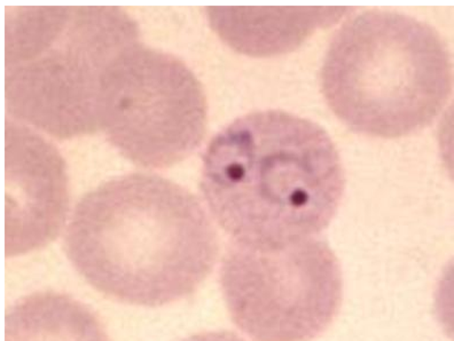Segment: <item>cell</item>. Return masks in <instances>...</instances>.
Masks as SVG:
<instances>
[{
    "mask_svg": "<svg viewBox=\"0 0 454 341\" xmlns=\"http://www.w3.org/2000/svg\"><path fill=\"white\" fill-rule=\"evenodd\" d=\"M65 250L101 295L156 308L197 292L219 248L216 229L193 194L160 175L131 174L80 199Z\"/></svg>",
    "mask_w": 454,
    "mask_h": 341,
    "instance_id": "1",
    "label": "cell"
},
{
    "mask_svg": "<svg viewBox=\"0 0 454 341\" xmlns=\"http://www.w3.org/2000/svg\"><path fill=\"white\" fill-rule=\"evenodd\" d=\"M344 172L330 136L283 111L248 113L210 141L201 190L234 243L280 248L326 229L342 199Z\"/></svg>",
    "mask_w": 454,
    "mask_h": 341,
    "instance_id": "2",
    "label": "cell"
},
{
    "mask_svg": "<svg viewBox=\"0 0 454 341\" xmlns=\"http://www.w3.org/2000/svg\"><path fill=\"white\" fill-rule=\"evenodd\" d=\"M140 43L116 6H21L6 13L7 112L59 140L100 131L105 74Z\"/></svg>",
    "mask_w": 454,
    "mask_h": 341,
    "instance_id": "3",
    "label": "cell"
},
{
    "mask_svg": "<svg viewBox=\"0 0 454 341\" xmlns=\"http://www.w3.org/2000/svg\"><path fill=\"white\" fill-rule=\"evenodd\" d=\"M452 78L448 47L432 26L379 10L340 27L320 72L334 115L352 132L381 139L432 125L449 100Z\"/></svg>",
    "mask_w": 454,
    "mask_h": 341,
    "instance_id": "4",
    "label": "cell"
},
{
    "mask_svg": "<svg viewBox=\"0 0 454 341\" xmlns=\"http://www.w3.org/2000/svg\"><path fill=\"white\" fill-rule=\"evenodd\" d=\"M221 284L234 324L255 340L315 338L342 303L338 258L315 237L275 249L233 242L223 259Z\"/></svg>",
    "mask_w": 454,
    "mask_h": 341,
    "instance_id": "5",
    "label": "cell"
},
{
    "mask_svg": "<svg viewBox=\"0 0 454 341\" xmlns=\"http://www.w3.org/2000/svg\"><path fill=\"white\" fill-rule=\"evenodd\" d=\"M99 120L109 143L136 166L174 167L205 139V89L178 58L140 42L105 74Z\"/></svg>",
    "mask_w": 454,
    "mask_h": 341,
    "instance_id": "6",
    "label": "cell"
},
{
    "mask_svg": "<svg viewBox=\"0 0 454 341\" xmlns=\"http://www.w3.org/2000/svg\"><path fill=\"white\" fill-rule=\"evenodd\" d=\"M68 210V174L60 152L30 128L7 120L6 257L56 240Z\"/></svg>",
    "mask_w": 454,
    "mask_h": 341,
    "instance_id": "7",
    "label": "cell"
},
{
    "mask_svg": "<svg viewBox=\"0 0 454 341\" xmlns=\"http://www.w3.org/2000/svg\"><path fill=\"white\" fill-rule=\"evenodd\" d=\"M348 9L208 7L211 28L237 52L266 58L289 53L317 29L339 21Z\"/></svg>",
    "mask_w": 454,
    "mask_h": 341,
    "instance_id": "8",
    "label": "cell"
}]
</instances>
